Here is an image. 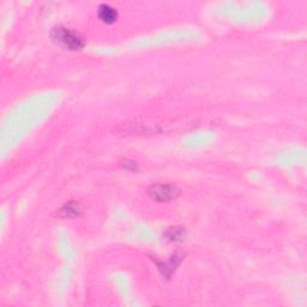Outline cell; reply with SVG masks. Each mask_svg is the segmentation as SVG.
Masks as SVG:
<instances>
[{"label":"cell","mask_w":307,"mask_h":307,"mask_svg":"<svg viewBox=\"0 0 307 307\" xmlns=\"http://www.w3.org/2000/svg\"><path fill=\"white\" fill-rule=\"evenodd\" d=\"M50 36L55 43L70 50H80L85 46L84 38L80 35L61 25L54 26L50 31Z\"/></svg>","instance_id":"obj_1"},{"label":"cell","mask_w":307,"mask_h":307,"mask_svg":"<svg viewBox=\"0 0 307 307\" xmlns=\"http://www.w3.org/2000/svg\"><path fill=\"white\" fill-rule=\"evenodd\" d=\"M149 196L157 202H169L175 199L179 195V190L174 185L156 184L148 190Z\"/></svg>","instance_id":"obj_2"},{"label":"cell","mask_w":307,"mask_h":307,"mask_svg":"<svg viewBox=\"0 0 307 307\" xmlns=\"http://www.w3.org/2000/svg\"><path fill=\"white\" fill-rule=\"evenodd\" d=\"M98 18L102 20L106 24H112L118 19V11L117 8L112 7L108 4H101L98 6Z\"/></svg>","instance_id":"obj_3"},{"label":"cell","mask_w":307,"mask_h":307,"mask_svg":"<svg viewBox=\"0 0 307 307\" xmlns=\"http://www.w3.org/2000/svg\"><path fill=\"white\" fill-rule=\"evenodd\" d=\"M80 213H82L80 205L77 202L71 201L62 205L58 211V215L60 217H64V219H73V217L79 216Z\"/></svg>","instance_id":"obj_4"},{"label":"cell","mask_w":307,"mask_h":307,"mask_svg":"<svg viewBox=\"0 0 307 307\" xmlns=\"http://www.w3.org/2000/svg\"><path fill=\"white\" fill-rule=\"evenodd\" d=\"M181 257H178V256H173V257L169 258V261L167 262L162 265V267H160V270L162 271V274H165L167 277L171 276V274L174 271L175 268L178 267L179 263H180Z\"/></svg>","instance_id":"obj_5"},{"label":"cell","mask_w":307,"mask_h":307,"mask_svg":"<svg viewBox=\"0 0 307 307\" xmlns=\"http://www.w3.org/2000/svg\"><path fill=\"white\" fill-rule=\"evenodd\" d=\"M184 234L185 231L183 228H171L167 231V238H168L171 241H180L184 239Z\"/></svg>","instance_id":"obj_6"}]
</instances>
